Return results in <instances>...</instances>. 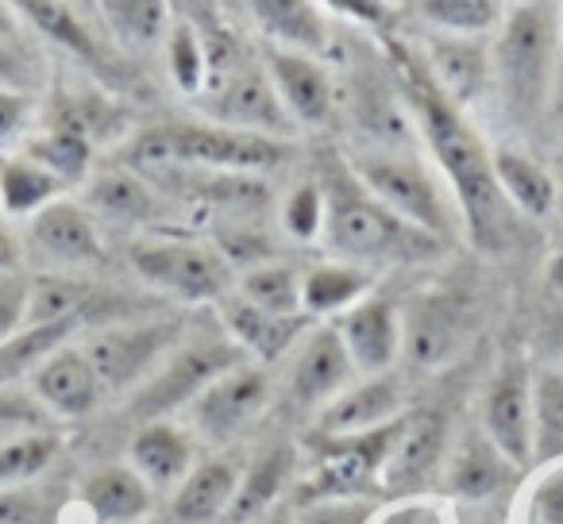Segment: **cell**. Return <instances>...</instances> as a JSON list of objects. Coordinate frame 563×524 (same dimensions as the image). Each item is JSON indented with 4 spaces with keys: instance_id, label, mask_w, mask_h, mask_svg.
Listing matches in <instances>:
<instances>
[{
    "instance_id": "cell-1",
    "label": "cell",
    "mask_w": 563,
    "mask_h": 524,
    "mask_svg": "<svg viewBox=\"0 0 563 524\" xmlns=\"http://www.w3.org/2000/svg\"><path fill=\"white\" fill-rule=\"evenodd\" d=\"M409 104H413V116L432 155L444 166V178L471 227V239L483 250H501L514 224H509V201L494 178V155L483 147L475 127L460 116V109L432 86L429 70H409Z\"/></svg>"
},
{
    "instance_id": "cell-2",
    "label": "cell",
    "mask_w": 563,
    "mask_h": 524,
    "mask_svg": "<svg viewBox=\"0 0 563 524\" xmlns=\"http://www.w3.org/2000/svg\"><path fill=\"white\" fill-rule=\"evenodd\" d=\"M135 166L147 170H178V166H209L212 174H258L286 158V147L263 135L232 132L217 124H166L140 135L132 147Z\"/></svg>"
},
{
    "instance_id": "cell-3",
    "label": "cell",
    "mask_w": 563,
    "mask_h": 524,
    "mask_svg": "<svg viewBox=\"0 0 563 524\" xmlns=\"http://www.w3.org/2000/svg\"><path fill=\"white\" fill-rule=\"evenodd\" d=\"M555 51H560V12L552 4H517L494 47V70L514 112L532 116L552 93Z\"/></svg>"
},
{
    "instance_id": "cell-4",
    "label": "cell",
    "mask_w": 563,
    "mask_h": 524,
    "mask_svg": "<svg viewBox=\"0 0 563 524\" xmlns=\"http://www.w3.org/2000/svg\"><path fill=\"white\" fill-rule=\"evenodd\" d=\"M324 239L336 255L355 263H383L421 247V232L398 220L383 201L352 186H336L324 197Z\"/></svg>"
},
{
    "instance_id": "cell-5",
    "label": "cell",
    "mask_w": 563,
    "mask_h": 524,
    "mask_svg": "<svg viewBox=\"0 0 563 524\" xmlns=\"http://www.w3.org/2000/svg\"><path fill=\"white\" fill-rule=\"evenodd\" d=\"M355 174L375 201H383L398 220L417 227L421 235H448L455 227V212L444 201L432 174L417 158L394 150H371L355 158Z\"/></svg>"
},
{
    "instance_id": "cell-6",
    "label": "cell",
    "mask_w": 563,
    "mask_h": 524,
    "mask_svg": "<svg viewBox=\"0 0 563 524\" xmlns=\"http://www.w3.org/2000/svg\"><path fill=\"white\" fill-rule=\"evenodd\" d=\"M205 112L217 120V127H232V132L263 135V140H290L294 120L286 112V104L278 101L266 66L255 58H243L240 66H232L220 78L205 81Z\"/></svg>"
},
{
    "instance_id": "cell-7",
    "label": "cell",
    "mask_w": 563,
    "mask_h": 524,
    "mask_svg": "<svg viewBox=\"0 0 563 524\" xmlns=\"http://www.w3.org/2000/svg\"><path fill=\"white\" fill-rule=\"evenodd\" d=\"M132 267L143 282L181 301H220L232 286V267L220 250L186 239H147L132 247Z\"/></svg>"
},
{
    "instance_id": "cell-8",
    "label": "cell",
    "mask_w": 563,
    "mask_h": 524,
    "mask_svg": "<svg viewBox=\"0 0 563 524\" xmlns=\"http://www.w3.org/2000/svg\"><path fill=\"white\" fill-rule=\"evenodd\" d=\"M170 336L174 324H124V328L97 332L81 352H86L101 390H124L155 367Z\"/></svg>"
},
{
    "instance_id": "cell-9",
    "label": "cell",
    "mask_w": 563,
    "mask_h": 524,
    "mask_svg": "<svg viewBox=\"0 0 563 524\" xmlns=\"http://www.w3.org/2000/svg\"><path fill=\"white\" fill-rule=\"evenodd\" d=\"M263 66L294 124H309V127L329 124L332 112H336V89H332L329 70L313 55H301V51L274 43V47H266Z\"/></svg>"
},
{
    "instance_id": "cell-10",
    "label": "cell",
    "mask_w": 563,
    "mask_h": 524,
    "mask_svg": "<svg viewBox=\"0 0 563 524\" xmlns=\"http://www.w3.org/2000/svg\"><path fill=\"white\" fill-rule=\"evenodd\" d=\"M266 398H271V378L258 367H240L224 370L217 382H209L189 405V416L194 424L212 439L235 436L240 428H247L258 413H263Z\"/></svg>"
},
{
    "instance_id": "cell-11",
    "label": "cell",
    "mask_w": 563,
    "mask_h": 524,
    "mask_svg": "<svg viewBox=\"0 0 563 524\" xmlns=\"http://www.w3.org/2000/svg\"><path fill=\"white\" fill-rule=\"evenodd\" d=\"M483 436L506 455L509 467L532 462V386L517 363L490 382L483 405Z\"/></svg>"
},
{
    "instance_id": "cell-12",
    "label": "cell",
    "mask_w": 563,
    "mask_h": 524,
    "mask_svg": "<svg viewBox=\"0 0 563 524\" xmlns=\"http://www.w3.org/2000/svg\"><path fill=\"white\" fill-rule=\"evenodd\" d=\"M448 459V421L440 413H413L401 416L394 444L378 475L390 490H421L440 475Z\"/></svg>"
},
{
    "instance_id": "cell-13",
    "label": "cell",
    "mask_w": 563,
    "mask_h": 524,
    "mask_svg": "<svg viewBox=\"0 0 563 524\" xmlns=\"http://www.w3.org/2000/svg\"><path fill=\"white\" fill-rule=\"evenodd\" d=\"M336 332L344 339L355 375H386L401 352V316L386 298H367L352 305L340 316Z\"/></svg>"
},
{
    "instance_id": "cell-14",
    "label": "cell",
    "mask_w": 563,
    "mask_h": 524,
    "mask_svg": "<svg viewBox=\"0 0 563 524\" xmlns=\"http://www.w3.org/2000/svg\"><path fill=\"white\" fill-rule=\"evenodd\" d=\"M401 390L390 375L367 378V382H355L340 393L336 401L321 409V421L317 432L324 439H347V436H367L386 424L401 421Z\"/></svg>"
},
{
    "instance_id": "cell-15",
    "label": "cell",
    "mask_w": 563,
    "mask_h": 524,
    "mask_svg": "<svg viewBox=\"0 0 563 524\" xmlns=\"http://www.w3.org/2000/svg\"><path fill=\"white\" fill-rule=\"evenodd\" d=\"M355 386V367L347 359V347L340 339L336 328H317L313 336H306L298 359L290 370V390L301 405H329L340 393Z\"/></svg>"
},
{
    "instance_id": "cell-16",
    "label": "cell",
    "mask_w": 563,
    "mask_h": 524,
    "mask_svg": "<svg viewBox=\"0 0 563 524\" xmlns=\"http://www.w3.org/2000/svg\"><path fill=\"white\" fill-rule=\"evenodd\" d=\"M494 70V55L475 35H440L429 43V78L448 101L460 104L475 101L486 89Z\"/></svg>"
},
{
    "instance_id": "cell-17",
    "label": "cell",
    "mask_w": 563,
    "mask_h": 524,
    "mask_svg": "<svg viewBox=\"0 0 563 524\" xmlns=\"http://www.w3.org/2000/svg\"><path fill=\"white\" fill-rule=\"evenodd\" d=\"M32 390L58 416H86L101 398V382L81 347H58L51 359H43L32 370Z\"/></svg>"
},
{
    "instance_id": "cell-18",
    "label": "cell",
    "mask_w": 563,
    "mask_h": 524,
    "mask_svg": "<svg viewBox=\"0 0 563 524\" xmlns=\"http://www.w3.org/2000/svg\"><path fill=\"white\" fill-rule=\"evenodd\" d=\"M232 367H240V352H235V347L217 344V339H205V344L186 347V352L174 355V363L163 370L155 390L143 398V409L158 413V409H166V405H178V401L197 398L205 386L217 382V378Z\"/></svg>"
},
{
    "instance_id": "cell-19",
    "label": "cell",
    "mask_w": 563,
    "mask_h": 524,
    "mask_svg": "<svg viewBox=\"0 0 563 524\" xmlns=\"http://www.w3.org/2000/svg\"><path fill=\"white\" fill-rule=\"evenodd\" d=\"M467 321L452 301H421L409 313V321L401 324V344L409 347L413 363L421 367H448L460 359L463 344H467Z\"/></svg>"
},
{
    "instance_id": "cell-20",
    "label": "cell",
    "mask_w": 563,
    "mask_h": 524,
    "mask_svg": "<svg viewBox=\"0 0 563 524\" xmlns=\"http://www.w3.org/2000/svg\"><path fill=\"white\" fill-rule=\"evenodd\" d=\"M32 239L63 263H101L104 258L93 216L70 201H51L43 212H35Z\"/></svg>"
},
{
    "instance_id": "cell-21",
    "label": "cell",
    "mask_w": 563,
    "mask_h": 524,
    "mask_svg": "<svg viewBox=\"0 0 563 524\" xmlns=\"http://www.w3.org/2000/svg\"><path fill=\"white\" fill-rule=\"evenodd\" d=\"M132 470L147 486H174V482L181 486L189 470H194V444L174 424L151 421L132 439Z\"/></svg>"
},
{
    "instance_id": "cell-22",
    "label": "cell",
    "mask_w": 563,
    "mask_h": 524,
    "mask_svg": "<svg viewBox=\"0 0 563 524\" xmlns=\"http://www.w3.org/2000/svg\"><path fill=\"white\" fill-rule=\"evenodd\" d=\"M506 455L483 436V432H467L460 444L452 447L444 462V478H448V490L463 501H483L506 482Z\"/></svg>"
},
{
    "instance_id": "cell-23",
    "label": "cell",
    "mask_w": 563,
    "mask_h": 524,
    "mask_svg": "<svg viewBox=\"0 0 563 524\" xmlns=\"http://www.w3.org/2000/svg\"><path fill=\"white\" fill-rule=\"evenodd\" d=\"M81 505L101 524L140 521L151 505V486L132 467H104L93 470L81 486Z\"/></svg>"
},
{
    "instance_id": "cell-24",
    "label": "cell",
    "mask_w": 563,
    "mask_h": 524,
    "mask_svg": "<svg viewBox=\"0 0 563 524\" xmlns=\"http://www.w3.org/2000/svg\"><path fill=\"white\" fill-rule=\"evenodd\" d=\"M235 490H240V475L228 459H209L186 475V482L174 493V516L186 524H205L232 509Z\"/></svg>"
},
{
    "instance_id": "cell-25",
    "label": "cell",
    "mask_w": 563,
    "mask_h": 524,
    "mask_svg": "<svg viewBox=\"0 0 563 524\" xmlns=\"http://www.w3.org/2000/svg\"><path fill=\"white\" fill-rule=\"evenodd\" d=\"M494 178L501 186V197L509 204H517L529 216H544L555 209V181L552 174L540 163H532L529 155H517V150H498L494 155Z\"/></svg>"
},
{
    "instance_id": "cell-26",
    "label": "cell",
    "mask_w": 563,
    "mask_h": 524,
    "mask_svg": "<svg viewBox=\"0 0 563 524\" xmlns=\"http://www.w3.org/2000/svg\"><path fill=\"white\" fill-rule=\"evenodd\" d=\"M228 328L240 339L243 352H255L258 359H278L286 347L294 344V336L301 332V316H271L251 309L247 301H228L224 305Z\"/></svg>"
},
{
    "instance_id": "cell-27",
    "label": "cell",
    "mask_w": 563,
    "mask_h": 524,
    "mask_svg": "<svg viewBox=\"0 0 563 524\" xmlns=\"http://www.w3.org/2000/svg\"><path fill=\"white\" fill-rule=\"evenodd\" d=\"M35 166H43V170L51 174L55 181H81L89 174V163H93V147H89L86 132H81L78 124H58L51 127V132L35 135L32 143H27V155Z\"/></svg>"
},
{
    "instance_id": "cell-28",
    "label": "cell",
    "mask_w": 563,
    "mask_h": 524,
    "mask_svg": "<svg viewBox=\"0 0 563 524\" xmlns=\"http://www.w3.org/2000/svg\"><path fill=\"white\" fill-rule=\"evenodd\" d=\"M89 204L104 216H117V220H151L158 212V201L147 186H143L140 174L132 170H104L89 181Z\"/></svg>"
},
{
    "instance_id": "cell-29",
    "label": "cell",
    "mask_w": 563,
    "mask_h": 524,
    "mask_svg": "<svg viewBox=\"0 0 563 524\" xmlns=\"http://www.w3.org/2000/svg\"><path fill=\"white\" fill-rule=\"evenodd\" d=\"M240 298L271 316H301V275L286 263H266L240 278Z\"/></svg>"
},
{
    "instance_id": "cell-30",
    "label": "cell",
    "mask_w": 563,
    "mask_h": 524,
    "mask_svg": "<svg viewBox=\"0 0 563 524\" xmlns=\"http://www.w3.org/2000/svg\"><path fill=\"white\" fill-rule=\"evenodd\" d=\"M89 298H93V286L78 282V278H66V275L35 278L32 290H27L24 328H47V324L78 321V313L86 309Z\"/></svg>"
},
{
    "instance_id": "cell-31",
    "label": "cell",
    "mask_w": 563,
    "mask_h": 524,
    "mask_svg": "<svg viewBox=\"0 0 563 524\" xmlns=\"http://www.w3.org/2000/svg\"><path fill=\"white\" fill-rule=\"evenodd\" d=\"M367 290V275L352 263L313 267L301 275V313H336V309L360 305V293Z\"/></svg>"
},
{
    "instance_id": "cell-32",
    "label": "cell",
    "mask_w": 563,
    "mask_h": 524,
    "mask_svg": "<svg viewBox=\"0 0 563 524\" xmlns=\"http://www.w3.org/2000/svg\"><path fill=\"white\" fill-rule=\"evenodd\" d=\"M294 475V451L286 444L271 447L266 455H258L251 462V470L240 478V490H235V501H232V513L235 516H255L271 505L274 498L282 493L286 478Z\"/></svg>"
},
{
    "instance_id": "cell-33",
    "label": "cell",
    "mask_w": 563,
    "mask_h": 524,
    "mask_svg": "<svg viewBox=\"0 0 563 524\" xmlns=\"http://www.w3.org/2000/svg\"><path fill=\"white\" fill-rule=\"evenodd\" d=\"M255 20L266 27V32L282 43H290L294 47H306V51H317L324 47V24L317 16L313 4H298V0H266V4H251Z\"/></svg>"
},
{
    "instance_id": "cell-34",
    "label": "cell",
    "mask_w": 563,
    "mask_h": 524,
    "mask_svg": "<svg viewBox=\"0 0 563 524\" xmlns=\"http://www.w3.org/2000/svg\"><path fill=\"white\" fill-rule=\"evenodd\" d=\"M104 20H109L112 35H117L120 47L132 51H147L155 47L158 40L166 35V4H155V0H112V4H101Z\"/></svg>"
},
{
    "instance_id": "cell-35",
    "label": "cell",
    "mask_w": 563,
    "mask_h": 524,
    "mask_svg": "<svg viewBox=\"0 0 563 524\" xmlns=\"http://www.w3.org/2000/svg\"><path fill=\"white\" fill-rule=\"evenodd\" d=\"M563 455V375L532 382V459Z\"/></svg>"
},
{
    "instance_id": "cell-36",
    "label": "cell",
    "mask_w": 563,
    "mask_h": 524,
    "mask_svg": "<svg viewBox=\"0 0 563 524\" xmlns=\"http://www.w3.org/2000/svg\"><path fill=\"white\" fill-rule=\"evenodd\" d=\"M58 189H63V181H55L32 158H12L0 166V197H4L9 212H43Z\"/></svg>"
},
{
    "instance_id": "cell-37",
    "label": "cell",
    "mask_w": 563,
    "mask_h": 524,
    "mask_svg": "<svg viewBox=\"0 0 563 524\" xmlns=\"http://www.w3.org/2000/svg\"><path fill=\"white\" fill-rule=\"evenodd\" d=\"M55 455H58V439L47 436V432H24V436L4 439L0 444V490L43 475Z\"/></svg>"
},
{
    "instance_id": "cell-38",
    "label": "cell",
    "mask_w": 563,
    "mask_h": 524,
    "mask_svg": "<svg viewBox=\"0 0 563 524\" xmlns=\"http://www.w3.org/2000/svg\"><path fill=\"white\" fill-rule=\"evenodd\" d=\"M20 12H24V16L32 20L43 35H51V40H58L63 47H70L74 55L89 58V63H101V58H104L101 51H97V43L89 40L86 27L78 24L74 9H66V4H51V0H27V4H20Z\"/></svg>"
},
{
    "instance_id": "cell-39",
    "label": "cell",
    "mask_w": 563,
    "mask_h": 524,
    "mask_svg": "<svg viewBox=\"0 0 563 524\" xmlns=\"http://www.w3.org/2000/svg\"><path fill=\"white\" fill-rule=\"evenodd\" d=\"M201 197L212 209L232 212V216H243V220L263 212L266 201H271V193H266V186L255 174H212L201 186Z\"/></svg>"
},
{
    "instance_id": "cell-40",
    "label": "cell",
    "mask_w": 563,
    "mask_h": 524,
    "mask_svg": "<svg viewBox=\"0 0 563 524\" xmlns=\"http://www.w3.org/2000/svg\"><path fill=\"white\" fill-rule=\"evenodd\" d=\"M421 12L424 20H432L452 35L486 32L501 20V4H494V0H424Z\"/></svg>"
},
{
    "instance_id": "cell-41",
    "label": "cell",
    "mask_w": 563,
    "mask_h": 524,
    "mask_svg": "<svg viewBox=\"0 0 563 524\" xmlns=\"http://www.w3.org/2000/svg\"><path fill=\"white\" fill-rule=\"evenodd\" d=\"M166 51H170V74H174V81H178V89L197 93V89L209 81V63H205V47H201V35H197L194 20H174Z\"/></svg>"
},
{
    "instance_id": "cell-42",
    "label": "cell",
    "mask_w": 563,
    "mask_h": 524,
    "mask_svg": "<svg viewBox=\"0 0 563 524\" xmlns=\"http://www.w3.org/2000/svg\"><path fill=\"white\" fill-rule=\"evenodd\" d=\"M74 324H78V321L47 324V328H27L20 339L4 344V347H0V378L20 375L24 367L35 370V359H40V355H55L58 344H63V339L74 332Z\"/></svg>"
},
{
    "instance_id": "cell-43",
    "label": "cell",
    "mask_w": 563,
    "mask_h": 524,
    "mask_svg": "<svg viewBox=\"0 0 563 524\" xmlns=\"http://www.w3.org/2000/svg\"><path fill=\"white\" fill-rule=\"evenodd\" d=\"M35 86H40V58L20 47V43L0 40V89L32 97Z\"/></svg>"
},
{
    "instance_id": "cell-44",
    "label": "cell",
    "mask_w": 563,
    "mask_h": 524,
    "mask_svg": "<svg viewBox=\"0 0 563 524\" xmlns=\"http://www.w3.org/2000/svg\"><path fill=\"white\" fill-rule=\"evenodd\" d=\"M286 227L298 239H313L324 227V193L317 186H298L286 201Z\"/></svg>"
},
{
    "instance_id": "cell-45",
    "label": "cell",
    "mask_w": 563,
    "mask_h": 524,
    "mask_svg": "<svg viewBox=\"0 0 563 524\" xmlns=\"http://www.w3.org/2000/svg\"><path fill=\"white\" fill-rule=\"evenodd\" d=\"M371 505L355 498H321L298 513V524H367Z\"/></svg>"
},
{
    "instance_id": "cell-46",
    "label": "cell",
    "mask_w": 563,
    "mask_h": 524,
    "mask_svg": "<svg viewBox=\"0 0 563 524\" xmlns=\"http://www.w3.org/2000/svg\"><path fill=\"white\" fill-rule=\"evenodd\" d=\"M27 290L24 282H0V344H9L16 328H24L27 316Z\"/></svg>"
},
{
    "instance_id": "cell-47",
    "label": "cell",
    "mask_w": 563,
    "mask_h": 524,
    "mask_svg": "<svg viewBox=\"0 0 563 524\" xmlns=\"http://www.w3.org/2000/svg\"><path fill=\"white\" fill-rule=\"evenodd\" d=\"M27 116H32V97L0 89V143H12L24 132Z\"/></svg>"
},
{
    "instance_id": "cell-48",
    "label": "cell",
    "mask_w": 563,
    "mask_h": 524,
    "mask_svg": "<svg viewBox=\"0 0 563 524\" xmlns=\"http://www.w3.org/2000/svg\"><path fill=\"white\" fill-rule=\"evenodd\" d=\"M532 516L537 524H563V470L552 475L532 498Z\"/></svg>"
},
{
    "instance_id": "cell-49",
    "label": "cell",
    "mask_w": 563,
    "mask_h": 524,
    "mask_svg": "<svg viewBox=\"0 0 563 524\" xmlns=\"http://www.w3.org/2000/svg\"><path fill=\"white\" fill-rule=\"evenodd\" d=\"M378 524H444V521H440V513L429 505H398V509H390Z\"/></svg>"
},
{
    "instance_id": "cell-50",
    "label": "cell",
    "mask_w": 563,
    "mask_h": 524,
    "mask_svg": "<svg viewBox=\"0 0 563 524\" xmlns=\"http://www.w3.org/2000/svg\"><path fill=\"white\" fill-rule=\"evenodd\" d=\"M20 263V243L9 227L0 224V270H12Z\"/></svg>"
},
{
    "instance_id": "cell-51",
    "label": "cell",
    "mask_w": 563,
    "mask_h": 524,
    "mask_svg": "<svg viewBox=\"0 0 563 524\" xmlns=\"http://www.w3.org/2000/svg\"><path fill=\"white\" fill-rule=\"evenodd\" d=\"M548 282L563 290V250H555V255L548 258Z\"/></svg>"
},
{
    "instance_id": "cell-52",
    "label": "cell",
    "mask_w": 563,
    "mask_h": 524,
    "mask_svg": "<svg viewBox=\"0 0 563 524\" xmlns=\"http://www.w3.org/2000/svg\"><path fill=\"white\" fill-rule=\"evenodd\" d=\"M12 35H16V16L9 4H0V40H12Z\"/></svg>"
},
{
    "instance_id": "cell-53",
    "label": "cell",
    "mask_w": 563,
    "mask_h": 524,
    "mask_svg": "<svg viewBox=\"0 0 563 524\" xmlns=\"http://www.w3.org/2000/svg\"><path fill=\"white\" fill-rule=\"evenodd\" d=\"M552 352L563 359V324H555V332H552Z\"/></svg>"
},
{
    "instance_id": "cell-54",
    "label": "cell",
    "mask_w": 563,
    "mask_h": 524,
    "mask_svg": "<svg viewBox=\"0 0 563 524\" xmlns=\"http://www.w3.org/2000/svg\"><path fill=\"white\" fill-rule=\"evenodd\" d=\"M555 201L563 204V174H560V189H555Z\"/></svg>"
}]
</instances>
